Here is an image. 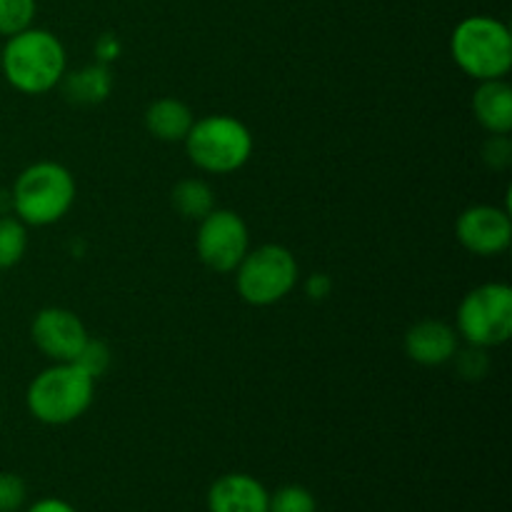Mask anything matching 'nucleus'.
Wrapping results in <instances>:
<instances>
[{"mask_svg": "<svg viewBox=\"0 0 512 512\" xmlns=\"http://www.w3.org/2000/svg\"><path fill=\"white\" fill-rule=\"evenodd\" d=\"M458 330L445 320H420L405 333L403 348L413 363L425 365V368H438V365L450 363L458 355Z\"/></svg>", "mask_w": 512, "mask_h": 512, "instance_id": "obj_11", "label": "nucleus"}, {"mask_svg": "<svg viewBox=\"0 0 512 512\" xmlns=\"http://www.w3.org/2000/svg\"><path fill=\"white\" fill-rule=\"evenodd\" d=\"M65 48L50 30L30 25L10 35L0 50V70L18 93L43 95L60 85L65 75Z\"/></svg>", "mask_w": 512, "mask_h": 512, "instance_id": "obj_1", "label": "nucleus"}, {"mask_svg": "<svg viewBox=\"0 0 512 512\" xmlns=\"http://www.w3.org/2000/svg\"><path fill=\"white\" fill-rule=\"evenodd\" d=\"M35 10V0H0V35L10 38L28 30L35 20Z\"/></svg>", "mask_w": 512, "mask_h": 512, "instance_id": "obj_18", "label": "nucleus"}, {"mask_svg": "<svg viewBox=\"0 0 512 512\" xmlns=\"http://www.w3.org/2000/svg\"><path fill=\"white\" fill-rule=\"evenodd\" d=\"M170 203L185 220H203L210 210H215V193L205 180L185 178L170 193Z\"/></svg>", "mask_w": 512, "mask_h": 512, "instance_id": "obj_16", "label": "nucleus"}, {"mask_svg": "<svg viewBox=\"0 0 512 512\" xmlns=\"http://www.w3.org/2000/svg\"><path fill=\"white\" fill-rule=\"evenodd\" d=\"M453 360H458V373L463 375L465 380H480L485 373H488V355H485L483 348L465 350V353H458Z\"/></svg>", "mask_w": 512, "mask_h": 512, "instance_id": "obj_22", "label": "nucleus"}, {"mask_svg": "<svg viewBox=\"0 0 512 512\" xmlns=\"http://www.w3.org/2000/svg\"><path fill=\"white\" fill-rule=\"evenodd\" d=\"M28 250V230L25 223L10 215H0V270H8L23 260Z\"/></svg>", "mask_w": 512, "mask_h": 512, "instance_id": "obj_17", "label": "nucleus"}, {"mask_svg": "<svg viewBox=\"0 0 512 512\" xmlns=\"http://www.w3.org/2000/svg\"><path fill=\"white\" fill-rule=\"evenodd\" d=\"M75 203V178L65 165L33 163L15 178L10 208L15 218L33 228H45L68 215Z\"/></svg>", "mask_w": 512, "mask_h": 512, "instance_id": "obj_2", "label": "nucleus"}, {"mask_svg": "<svg viewBox=\"0 0 512 512\" xmlns=\"http://www.w3.org/2000/svg\"><path fill=\"white\" fill-rule=\"evenodd\" d=\"M473 115L490 135L512 130V88L508 80H483L473 93Z\"/></svg>", "mask_w": 512, "mask_h": 512, "instance_id": "obj_13", "label": "nucleus"}, {"mask_svg": "<svg viewBox=\"0 0 512 512\" xmlns=\"http://www.w3.org/2000/svg\"><path fill=\"white\" fill-rule=\"evenodd\" d=\"M450 53L468 78L503 80L512 68V33L493 15H470L455 25Z\"/></svg>", "mask_w": 512, "mask_h": 512, "instance_id": "obj_3", "label": "nucleus"}, {"mask_svg": "<svg viewBox=\"0 0 512 512\" xmlns=\"http://www.w3.org/2000/svg\"><path fill=\"white\" fill-rule=\"evenodd\" d=\"M190 163L210 175H230L253 155V133L233 115H208L195 120L185 135Z\"/></svg>", "mask_w": 512, "mask_h": 512, "instance_id": "obj_5", "label": "nucleus"}, {"mask_svg": "<svg viewBox=\"0 0 512 512\" xmlns=\"http://www.w3.org/2000/svg\"><path fill=\"white\" fill-rule=\"evenodd\" d=\"M28 498L25 480L15 473H0V512H18Z\"/></svg>", "mask_w": 512, "mask_h": 512, "instance_id": "obj_21", "label": "nucleus"}, {"mask_svg": "<svg viewBox=\"0 0 512 512\" xmlns=\"http://www.w3.org/2000/svg\"><path fill=\"white\" fill-rule=\"evenodd\" d=\"M193 123V110L178 98H160L145 110V128L155 140H163V143H183Z\"/></svg>", "mask_w": 512, "mask_h": 512, "instance_id": "obj_14", "label": "nucleus"}, {"mask_svg": "<svg viewBox=\"0 0 512 512\" xmlns=\"http://www.w3.org/2000/svg\"><path fill=\"white\" fill-rule=\"evenodd\" d=\"M483 158L490 168H508L512 160V145L508 135H490V140L483 148Z\"/></svg>", "mask_w": 512, "mask_h": 512, "instance_id": "obj_23", "label": "nucleus"}, {"mask_svg": "<svg viewBox=\"0 0 512 512\" xmlns=\"http://www.w3.org/2000/svg\"><path fill=\"white\" fill-rule=\"evenodd\" d=\"M95 380L75 363H53L33 378L25 393L30 415L45 425H68L93 405Z\"/></svg>", "mask_w": 512, "mask_h": 512, "instance_id": "obj_4", "label": "nucleus"}, {"mask_svg": "<svg viewBox=\"0 0 512 512\" xmlns=\"http://www.w3.org/2000/svg\"><path fill=\"white\" fill-rule=\"evenodd\" d=\"M318 503H315L313 493L303 485H283L275 490L268 500V512H315Z\"/></svg>", "mask_w": 512, "mask_h": 512, "instance_id": "obj_19", "label": "nucleus"}, {"mask_svg": "<svg viewBox=\"0 0 512 512\" xmlns=\"http://www.w3.org/2000/svg\"><path fill=\"white\" fill-rule=\"evenodd\" d=\"M298 278L300 265L295 260L293 250L278 243L248 250V255L235 268L238 295L248 305H255V308H268V305L288 298L295 285H298Z\"/></svg>", "mask_w": 512, "mask_h": 512, "instance_id": "obj_6", "label": "nucleus"}, {"mask_svg": "<svg viewBox=\"0 0 512 512\" xmlns=\"http://www.w3.org/2000/svg\"><path fill=\"white\" fill-rule=\"evenodd\" d=\"M30 338L35 348L53 363H73L88 340V330L73 310L43 308L33 318Z\"/></svg>", "mask_w": 512, "mask_h": 512, "instance_id": "obj_10", "label": "nucleus"}, {"mask_svg": "<svg viewBox=\"0 0 512 512\" xmlns=\"http://www.w3.org/2000/svg\"><path fill=\"white\" fill-rule=\"evenodd\" d=\"M110 348L103 343V340H85V345L80 348L78 358L73 360L83 373H88L90 378L98 380L105 370L110 368Z\"/></svg>", "mask_w": 512, "mask_h": 512, "instance_id": "obj_20", "label": "nucleus"}, {"mask_svg": "<svg viewBox=\"0 0 512 512\" xmlns=\"http://www.w3.org/2000/svg\"><path fill=\"white\" fill-rule=\"evenodd\" d=\"M455 235L468 253L478 258H495L510 248V210L498 208V205H473L460 213Z\"/></svg>", "mask_w": 512, "mask_h": 512, "instance_id": "obj_9", "label": "nucleus"}, {"mask_svg": "<svg viewBox=\"0 0 512 512\" xmlns=\"http://www.w3.org/2000/svg\"><path fill=\"white\" fill-rule=\"evenodd\" d=\"M63 90L68 100L78 105H98L113 90V75H110L108 65L90 63L83 68L73 70L70 75H63Z\"/></svg>", "mask_w": 512, "mask_h": 512, "instance_id": "obj_15", "label": "nucleus"}, {"mask_svg": "<svg viewBox=\"0 0 512 512\" xmlns=\"http://www.w3.org/2000/svg\"><path fill=\"white\" fill-rule=\"evenodd\" d=\"M305 290H308L310 298L323 300V298H328L330 290H333V283H330V278L325 273H315V275H310V280L305 283Z\"/></svg>", "mask_w": 512, "mask_h": 512, "instance_id": "obj_25", "label": "nucleus"}, {"mask_svg": "<svg viewBox=\"0 0 512 512\" xmlns=\"http://www.w3.org/2000/svg\"><path fill=\"white\" fill-rule=\"evenodd\" d=\"M195 250L205 268H210L213 273H235L240 260L250 250L248 225L235 210H210L198 225Z\"/></svg>", "mask_w": 512, "mask_h": 512, "instance_id": "obj_8", "label": "nucleus"}, {"mask_svg": "<svg viewBox=\"0 0 512 512\" xmlns=\"http://www.w3.org/2000/svg\"><path fill=\"white\" fill-rule=\"evenodd\" d=\"M458 335L473 348H498L512 335V288L485 283L470 290L458 308Z\"/></svg>", "mask_w": 512, "mask_h": 512, "instance_id": "obj_7", "label": "nucleus"}, {"mask_svg": "<svg viewBox=\"0 0 512 512\" xmlns=\"http://www.w3.org/2000/svg\"><path fill=\"white\" fill-rule=\"evenodd\" d=\"M270 493L260 480L245 473H230L208 490L210 512H268Z\"/></svg>", "mask_w": 512, "mask_h": 512, "instance_id": "obj_12", "label": "nucleus"}, {"mask_svg": "<svg viewBox=\"0 0 512 512\" xmlns=\"http://www.w3.org/2000/svg\"><path fill=\"white\" fill-rule=\"evenodd\" d=\"M95 55H98V63L103 65L113 63V60L120 55V40L115 38L113 33L100 35L98 43H95Z\"/></svg>", "mask_w": 512, "mask_h": 512, "instance_id": "obj_24", "label": "nucleus"}, {"mask_svg": "<svg viewBox=\"0 0 512 512\" xmlns=\"http://www.w3.org/2000/svg\"><path fill=\"white\" fill-rule=\"evenodd\" d=\"M28 512H75V508L60 498H45V500H38V503L30 505Z\"/></svg>", "mask_w": 512, "mask_h": 512, "instance_id": "obj_26", "label": "nucleus"}]
</instances>
